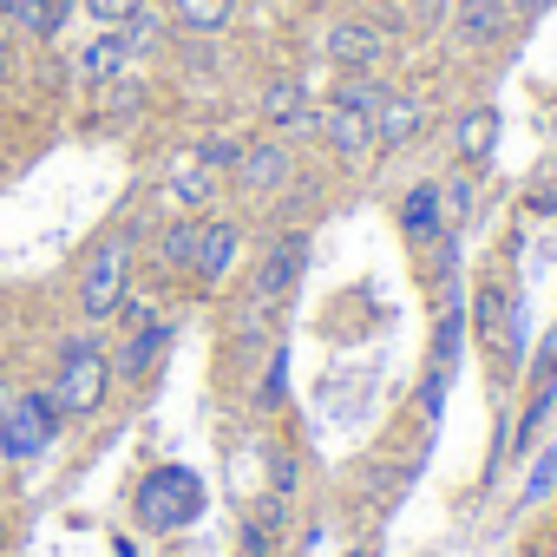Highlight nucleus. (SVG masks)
<instances>
[{
  "instance_id": "nucleus-1",
  "label": "nucleus",
  "mask_w": 557,
  "mask_h": 557,
  "mask_svg": "<svg viewBox=\"0 0 557 557\" xmlns=\"http://www.w3.org/2000/svg\"><path fill=\"white\" fill-rule=\"evenodd\" d=\"M47 394L66 420H92L112 394V355L99 342V329H79L53 348V374H47Z\"/></svg>"
},
{
  "instance_id": "nucleus-2",
  "label": "nucleus",
  "mask_w": 557,
  "mask_h": 557,
  "mask_svg": "<svg viewBox=\"0 0 557 557\" xmlns=\"http://www.w3.org/2000/svg\"><path fill=\"white\" fill-rule=\"evenodd\" d=\"M132 256H138V223L112 230L92 243L86 269H79V315L99 329V322H119V309L132 302Z\"/></svg>"
},
{
  "instance_id": "nucleus-3",
  "label": "nucleus",
  "mask_w": 557,
  "mask_h": 557,
  "mask_svg": "<svg viewBox=\"0 0 557 557\" xmlns=\"http://www.w3.org/2000/svg\"><path fill=\"white\" fill-rule=\"evenodd\" d=\"M203 505H210V492H203V479H197L190 466H151V472L132 485V511H138V524L158 531V537L197 524Z\"/></svg>"
},
{
  "instance_id": "nucleus-4",
  "label": "nucleus",
  "mask_w": 557,
  "mask_h": 557,
  "mask_svg": "<svg viewBox=\"0 0 557 557\" xmlns=\"http://www.w3.org/2000/svg\"><path fill=\"white\" fill-rule=\"evenodd\" d=\"M60 433H66V413L53 407V394H47V387H21L14 407L0 413V459H8V466L40 459Z\"/></svg>"
},
{
  "instance_id": "nucleus-5",
  "label": "nucleus",
  "mask_w": 557,
  "mask_h": 557,
  "mask_svg": "<svg viewBox=\"0 0 557 557\" xmlns=\"http://www.w3.org/2000/svg\"><path fill=\"white\" fill-rule=\"evenodd\" d=\"M119 322H125V342L112 348V381L145 387V381H151V368L171 355V322H164V315H151V302H125V309H119Z\"/></svg>"
},
{
  "instance_id": "nucleus-6",
  "label": "nucleus",
  "mask_w": 557,
  "mask_h": 557,
  "mask_svg": "<svg viewBox=\"0 0 557 557\" xmlns=\"http://www.w3.org/2000/svg\"><path fill=\"white\" fill-rule=\"evenodd\" d=\"M302 269H309V236L302 230H275L256 256V275H249V302L275 309V302H289L296 283H302Z\"/></svg>"
},
{
  "instance_id": "nucleus-7",
  "label": "nucleus",
  "mask_w": 557,
  "mask_h": 557,
  "mask_svg": "<svg viewBox=\"0 0 557 557\" xmlns=\"http://www.w3.org/2000/svg\"><path fill=\"white\" fill-rule=\"evenodd\" d=\"M230 184H236L243 197H283V190L296 184V151H289V138H249L243 158L230 164Z\"/></svg>"
},
{
  "instance_id": "nucleus-8",
  "label": "nucleus",
  "mask_w": 557,
  "mask_h": 557,
  "mask_svg": "<svg viewBox=\"0 0 557 557\" xmlns=\"http://www.w3.org/2000/svg\"><path fill=\"white\" fill-rule=\"evenodd\" d=\"M472 329H479V342L511 368V361L524 355V309H518V289H511V283H485V289H479V309H472Z\"/></svg>"
},
{
  "instance_id": "nucleus-9",
  "label": "nucleus",
  "mask_w": 557,
  "mask_h": 557,
  "mask_svg": "<svg viewBox=\"0 0 557 557\" xmlns=\"http://www.w3.org/2000/svg\"><path fill=\"white\" fill-rule=\"evenodd\" d=\"M322 53H329L335 73H381V66H387V34H381L374 21L342 14V21L322 34Z\"/></svg>"
},
{
  "instance_id": "nucleus-10",
  "label": "nucleus",
  "mask_w": 557,
  "mask_h": 557,
  "mask_svg": "<svg viewBox=\"0 0 557 557\" xmlns=\"http://www.w3.org/2000/svg\"><path fill=\"white\" fill-rule=\"evenodd\" d=\"M236 262H243V223H236V216H210V210H203L190 275H197L203 289H216V283H230V275H236Z\"/></svg>"
},
{
  "instance_id": "nucleus-11",
  "label": "nucleus",
  "mask_w": 557,
  "mask_h": 557,
  "mask_svg": "<svg viewBox=\"0 0 557 557\" xmlns=\"http://www.w3.org/2000/svg\"><path fill=\"white\" fill-rule=\"evenodd\" d=\"M216 190H223V171H210L190 145L164 164V203H171L177 216H203V210L216 203Z\"/></svg>"
},
{
  "instance_id": "nucleus-12",
  "label": "nucleus",
  "mask_w": 557,
  "mask_h": 557,
  "mask_svg": "<svg viewBox=\"0 0 557 557\" xmlns=\"http://www.w3.org/2000/svg\"><path fill=\"white\" fill-rule=\"evenodd\" d=\"M394 223H400V236H407L420 256H433V249L453 236V230H446V203H440V184H433V177H420V184H407V190H400Z\"/></svg>"
},
{
  "instance_id": "nucleus-13",
  "label": "nucleus",
  "mask_w": 557,
  "mask_h": 557,
  "mask_svg": "<svg viewBox=\"0 0 557 557\" xmlns=\"http://www.w3.org/2000/svg\"><path fill=\"white\" fill-rule=\"evenodd\" d=\"M550 400H557V329L544 335V348H537V361H531V394H524V407H518V440H511V446H518L524 459H531V440H537Z\"/></svg>"
},
{
  "instance_id": "nucleus-14",
  "label": "nucleus",
  "mask_w": 557,
  "mask_h": 557,
  "mask_svg": "<svg viewBox=\"0 0 557 557\" xmlns=\"http://www.w3.org/2000/svg\"><path fill=\"white\" fill-rule=\"evenodd\" d=\"M420 132H426V99L407 86H387V99L374 112V151H407Z\"/></svg>"
},
{
  "instance_id": "nucleus-15",
  "label": "nucleus",
  "mask_w": 557,
  "mask_h": 557,
  "mask_svg": "<svg viewBox=\"0 0 557 557\" xmlns=\"http://www.w3.org/2000/svg\"><path fill=\"white\" fill-rule=\"evenodd\" d=\"M315 132H322V145H329L342 164H361V158L374 151V119H368V112H348V106H335V99L315 112Z\"/></svg>"
},
{
  "instance_id": "nucleus-16",
  "label": "nucleus",
  "mask_w": 557,
  "mask_h": 557,
  "mask_svg": "<svg viewBox=\"0 0 557 557\" xmlns=\"http://www.w3.org/2000/svg\"><path fill=\"white\" fill-rule=\"evenodd\" d=\"M466 329H472V315H466L459 289H446V296H440V322H433V342H426V374L453 381V368H459V355H466Z\"/></svg>"
},
{
  "instance_id": "nucleus-17",
  "label": "nucleus",
  "mask_w": 557,
  "mask_h": 557,
  "mask_svg": "<svg viewBox=\"0 0 557 557\" xmlns=\"http://www.w3.org/2000/svg\"><path fill=\"white\" fill-rule=\"evenodd\" d=\"M73 21V0H0V27L8 34H27L40 47H53Z\"/></svg>"
},
{
  "instance_id": "nucleus-18",
  "label": "nucleus",
  "mask_w": 557,
  "mask_h": 557,
  "mask_svg": "<svg viewBox=\"0 0 557 557\" xmlns=\"http://www.w3.org/2000/svg\"><path fill=\"white\" fill-rule=\"evenodd\" d=\"M283 531H289V498L269 492V498H256L249 518H243V550H249V557H275Z\"/></svg>"
},
{
  "instance_id": "nucleus-19",
  "label": "nucleus",
  "mask_w": 557,
  "mask_h": 557,
  "mask_svg": "<svg viewBox=\"0 0 557 557\" xmlns=\"http://www.w3.org/2000/svg\"><path fill=\"white\" fill-rule=\"evenodd\" d=\"M236 21V0H171V27L184 40H216Z\"/></svg>"
},
{
  "instance_id": "nucleus-20",
  "label": "nucleus",
  "mask_w": 557,
  "mask_h": 557,
  "mask_svg": "<svg viewBox=\"0 0 557 557\" xmlns=\"http://www.w3.org/2000/svg\"><path fill=\"white\" fill-rule=\"evenodd\" d=\"M125 66H132V47H125L119 27H99V40L79 53V79H86V86H112V79H125Z\"/></svg>"
},
{
  "instance_id": "nucleus-21",
  "label": "nucleus",
  "mask_w": 557,
  "mask_h": 557,
  "mask_svg": "<svg viewBox=\"0 0 557 557\" xmlns=\"http://www.w3.org/2000/svg\"><path fill=\"white\" fill-rule=\"evenodd\" d=\"M197 223H203V216H171V223H164V236H158V249H151V269H158V275H190Z\"/></svg>"
},
{
  "instance_id": "nucleus-22",
  "label": "nucleus",
  "mask_w": 557,
  "mask_h": 557,
  "mask_svg": "<svg viewBox=\"0 0 557 557\" xmlns=\"http://www.w3.org/2000/svg\"><path fill=\"white\" fill-rule=\"evenodd\" d=\"M511 14H518V0H459V34L485 47L511 27Z\"/></svg>"
},
{
  "instance_id": "nucleus-23",
  "label": "nucleus",
  "mask_w": 557,
  "mask_h": 557,
  "mask_svg": "<svg viewBox=\"0 0 557 557\" xmlns=\"http://www.w3.org/2000/svg\"><path fill=\"white\" fill-rule=\"evenodd\" d=\"M262 472H269V492H275V498H296V492H302V466H296V446H289L283 433L262 440Z\"/></svg>"
},
{
  "instance_id": "nucleus-24",
  "label": "nucleus",
  "mask_w": 557,
  "mask_h": 557,
  "mask_svg": "<svg viewBox=\"0 0 557 557\" xmlns=\"http://www.w3.org/2000/svg\"><path fill=\"white\" fill-rule=\"evenodd\" d=\"M492 145H498V112H492V106L459 112V158L479 164V158H492Z\"/></svg>"
},
{
  "instance_id": "nucleus-25",
  "label": "nucleus",
  "mask_w": 557,
  "mask_h": 557,
  "mask_svg": "<svg viewBox=\"0 0 557 557\" xmlns=\"http://www.w3.org/2000/svg\"><path fill=\"white\" fill-rule=\"evenodd\" d=\"M381 99H387V79L381 73H342V86H335V106H348V112H381Z\"/></svg>"
},
{
  "instance_id": "nucleus-26",
  "label": "nucleus",
  "mask_w": 557,
  "mask_h": 557,
  "mask_svg": "<svg viewBox=\"0 0 557 557\" xmlns=\"http://www.w3.org/2000/svg\"><path fill=\"white\" fill-rule=\"evenodd\" d=\"M283 394H289V348H269V368H262L256 407H262V413H275V407H283Z\"/></svg>"
},
{
  "instance_id": "nucleus-27",
  "label": "nucleus",
  "mask_w": 557,
  "mask_h": 557,
  "mask_svg": "<svg viewBox=\"0 0 557 557\" xmlns=\"http://www.w3.org/2000/svg\"><path fill=\"white\" fill-rule=\"evenodd\" d=\"M243 145H249V138H236V132H203V138H197L190 151H197V158H203L210 171H223V177H230V164L243 158Z\"/></svg>"
},
{
  "instance_id": "nucleus-28",
  "label": "nucleus",
  "mask_w": 557,
  "mask_h": 557,
  "mask_svg": "<svg viewBox=\"0 0 557 557\" xmlns=\"http://www.w3.org/2000/svg\"><path fill=\"white\" fill-rule=\"evenodd\" d=\"M79 8H86V21H92V27H125L132 14H145V8H151V0H79Z\"/></svg>"
},
{
  "instance_id": "nucleus-29",
  "label": "nucleus",
  "mask_w": 557,
  "mask_h": 557,
  "mask_svg": "<svg viewBox=\"0 0 557 557\" xmlns=\"http://www.w3.org/2000/svg\"><path fill=\"white\" fill-rule=\"evenodd\" d=\"M440 203H446V230H459V223L472 216V203H479L472 177H453V184H440Z\"/></svg>"
},
{
  "instance_id": "nucleus-30",
  "label": "nucleus",
  "mask_w": 557,
  "mask_h": 557,
  "mask_svg": "<svg viewBox=\"0 0 557 557\" xmlns=\"http://www.w3.org/2000/svg\"><path fill=\"white\" fill-rule=\"evenodd\" d=\"M550 479H557V440L531 459V472H524V498H544V492H550Z\"/></svg>"
},
{
  "instance_id": "nucleus-31",
  "label": "nucleus",
  "mask_w": 557,
  "mask_h": 557,
  "mask_svg": "<svg viewBox=\"0 0 557 557\" xmlns=\"http://www.w3.org/2000/svg\"><path fill=\"white\" fill-rule=\"evenodd\" d=\"M524 210H531V216H557V158L544 164V177H537V190L524 197Z\"/></svg>"
},
{
  "instance_id": "nucleus-32",
  "label": "nucleus",
  "mask_w": 557,
  "mask_h": 557,
  "mask_svg": "<svg viewBox=\"0 0 557 557\" xmlns=\"http://www.w3.org/2000/svg\"><path fill=\"white\" fill-rule=\"evenodd\" d=\"M14 79V47H8V27H0V86Z\"/></svg>"
},
{
  "instance_id": "nucleus-33",
  "label": "nucleus",
  "mask_w": 557,
  "mask_h": 557,
  "mask_svg": "<svg viewBox=\"0 0 557 557\" xmlns=\"http://www.w3.org/2000/svg\"><path fill=\"white\" fill-rule=\"evenodd\" d=\"M14 394H21V387H8V381H0V413H8V407H14Z\"/></svg>"
},
{
  "instance_id": "nucleus-34",
  "label": "nucleus",
  "mask_w": 557,
  "mask_h": 557,
  "mask_svg": "<svg viewBox=\"0 0 557 557\" xmlns=\"http://www.w3.org/2000/svg\"><path fill=\"white\" fill-rule=\"evenodd\" d=\"M0 531H8V518H0Z\"/></svg>"
},
{
  "instance_id": "nucleus-35",
  "label": "nucleus",
  "mask_w": 557,
  "mask_h": 557,
  "mask_svg": "<svg viewBox=\"0 0 557 557\" xmlns=\"http://www.w3.org/2000/svg\"><path fill=\"white\" fill-rule=\"evenodd\" d=\"M355 557H368V550H355Z\"/></svg>"
}]
</instances>
